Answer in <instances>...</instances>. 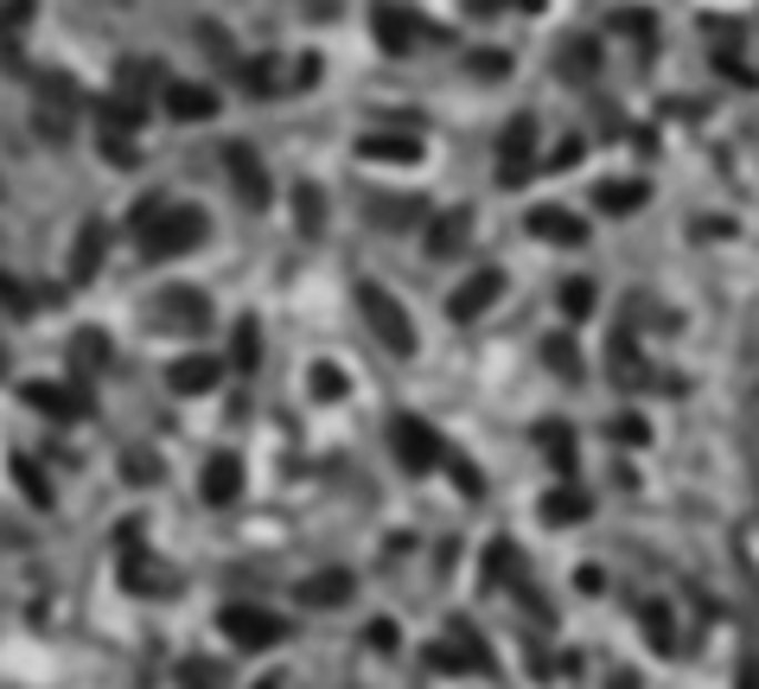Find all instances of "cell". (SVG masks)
<instances>
[{"instance_id": "1", "label": "cell", "mask_w": 759, "mask_h": 689, "mask_svg": "<svg viewBox=\"0 0 759 689\" xmlns=\"http://www.w3.org/2000/svg\"><path fill=\"white\" fill-rule=\"evenodd\" d=\"M211 236H217V217L199 199H166L148 224L134 230V250L148 255V262H179V255L211 250Z\"/></svg>"}, {"instance_id": "2", "label": "cell", "mask_w": 759, "mask_h": 689, "mask_svg": "<svg viewBox=\"0 0 759 689\" xmlns=\"http://www.w3.org/2000/svg\"><path fill=\"white\" fill-rule=\"evenodd\" d=\"M434 39L447 45L454 32L434 26L415 0H377V7H371V45H377L383 58H415V51H428Z\"/></svg>"}, {"instance_id": "3", "label": "cell", "mask_w": 759, "mask_h": 689, "mask_svg": "<svg viewBox=\"0 0 759 689\" xmlns=\"http://www.w3.org/2000/svg\"><path fill=\"white\" fill-rule=\"evenodd\" d=\"M357 313H364V326H371V338H377L389 357H415L422 352V332H415V320H408V306L383 287V281L371 275H357Z\"/></svg>"}, {"instance_id": "4", "label": "cell", "mask_w": 759, "mask_h": 689, "mask_svg": "<svg viewBox=\"0 0 759 689\" xmlns=\"http://www.w3.org/2000/svg\"><path fill=\"white\" fill-rule=\"evenodd\" d=\"M383 440H389V454H396V466H403L408 479H428V473H441L447 466V434L434 428V422H422L415 408H396L389 415V428H383Z\"/></svg>"}, {"instance_id": "5", "label": "cell", "mask_w": 759, "mask_h": 689, "mask_svg": "<svg viewBox=\"0 0 759 689\" xmlns=\"http://www.w3.org/2000/svg\"><path fill=\"white\" fill-rule=\"evenodd\" d=\"M217 632H224V645H236V658H255V651L287 645L294 619L275 612V607H255V600H224V607H217Z\"/></svg>"}, {"instance_id": "6", "label": "cell", "mask_w": 759, "mask_h": 689, "mask_svg": "<svg viewBox=\"0 0 759 689\" xmlns=\"http://www.w3.org/2000/svg\"><path fill=\"white\" fill-rule=\"evenodd\" d=\"M492 160H498V185H505V192H517V185H530V179L543 173V122H536L530 109H517V115L498 128Z\"/></svg>"}, {"instance_id": "7", "label": "cell", "mask_w": 759, "mask_h": 689, "mask_svg": "<svg viewBox=\"0 0 759 689\" xmlns=\"http://www.w3.org/2000/svg\"><path fill=\"white\" fill-rule=\"evenodd\" d=\"M217 166H224L230 192L243 199V211H269V204H275V173H269V160H262L255 141L230 134L224 148H217Z\"/></svg>"}, {"instance_id": "8", "label": "cell", "mask_w": 759, "mask_h": 689, "mask_svg": "<svg viewBox=\"0 0 759 689\" xmlns=\"http://www.w3.org/2000/svg\"><path fill=\"white\" fill-rule=\"evenodd\" d=\"M224 90L217 83H204V77H166L160 83V97H153V109L166 115V122L179 128H211L217 115H224Z\"/></svg>"}, {"instance_id": "9", "label": "cell", "mask_w": 759, "mask_h": 689, "mask_svg": "<svg viewBox=\"0 0 759 689\" xmlns=\"http://www.w3.org/2000/svg\"><path fill=\"white\" fill-rule=\"evenodd\" d=\"M524 236H536L543 250H587L594 224H587L575 204H561V199H536L530 211H524Z\"/></svg>"}, {"instance_id": "10", "label": "cell", "mask_w": 759, "mask_h": 689, "mask_svg": "<svg viewBox=\"0 0 759 689\" xmlns=\"http://www.w3.org/2000/svg\"><path fill=\"white\" fill-rule=\"evenodd\" d=\"M224 77L243 102H281L287 97V83H281V77H287V58H281V51H243Z\"/></svg>"}, {"instance_id": "11", "label": "cell", "mask_w": 759, "mask_h": 689, "mask_svg": "<svg viewBox=\"0 0 759 689\" xmlns=\"http://www.w3.org/2000/svg\"><path fill=\"white\" fill-rule=\"evenodd\" d=\"M505 287H510L505 268H492V262H485V268H473V275H466L454 294H447V320H454V326H473V320H485L492 306L505 301Z\"/></svg>"}, {"instance_id": "12", "label": "cell", "mask_w": 759, "mask_h": 689, "mask_svg": "<svg viewBox=\"0 0 759 689\" xmlns=\"http://www.w3.org/2000/svg\"><path fill=\"white\" fill-rule=\"evenodd\" d=\"M357 160L364 166H422L428 160V141L422 134H408V128H364L357 134Z\"/></svg>"}, {"instance_id": "13", "label": "cell", "mask_w": 759, "mask_h": 689, "mask_svg": "<svg viewBox=\"0 0 759 689\" xmlns=\"http://www.w3.org/2000/svg\"><path fill=\"white\" fill-rule=\"evenodd\" d=\"M607 71V39L600 32H568L556 45V77L561 83H575V90H594Z\"/></svg>"}, {"instance_id": "14", "label": "cell", "mask_w": 759, "mask_h": 689, "mask_svg": "<svg viewBox=\"0 0 759 689\" xmlns=\"http://www.w3.org/2000/svg\"><path fill=\"white\" fill-rule=\"evenodd\" d=\"M20 396H26V408H39L45 422H83V415H90V389L58 383V377H32Z\"/></svg>"}, {"instance_id": "15", "label": "cell", "mask_w": 759, "mask_h": 689, "mask_svg": "<svg viewBox=\"0 0 759 689\" xmlns=\"http://www.w3.org/2000/svg\"><path fill=\"white\" fill-rule=\"evenodd\" d=\"M645 204H651V179H645V173L594 179V217H638Z\"/></svg>"}, {"instance_id": "16", "label": "cell", "mask_w": 759, "mask_h": 689, "mask_svg": "<svg viewBox=\"0 0 759 689\" xmlns=\"http://www.w3.org/2000/svg\"><path fill=\"white\" fill-rule=\"evenodd\" d=\"M352 594H357V575H352V568H320V575L294 581V607H306V612H338V607H352Z\"/></svg>"}, {"instance_id": "17", "label": "cell", "mask_w": 759, "mask_h": 689, "mask_svg": "<svg viewBox=\"0 0 759 689\" xmlns=\"http://www.w3.org/2000/svg\"><path fill=\"white\" fill-rule=\"evenodd\" d=\"M199 498L211 510H230L236 498H243V459L230 454V447H217V454L199 466Z\"/></svg>"}, {"instance_id": "18", "label": "cell", "mask_w": 759, "mask_h": 689, "mask_svg": "<svg viewBox=\"0 0 759 689\" xmlns=\"http://www.w3.org/2000/svg\"><path fill=\"white\" fill-rule=\"evenodd\" d=\"M600 39H632L638 51H651L664 39V20H658V7H638V0H619L607 13V26H600Z\"/></svg>"}, {"instance_id": "19", "label": "cell", "mask_w": 759, "mask_h": 689, "mask_svg": "<svg viewBox=\"0 0 759 689\" xmlns=\"http://www.w3.org/2000/svg\"><path fill=\"white\" fill-rule=\"evenodd\" d=\"M428 255L434 262H447V255H466V243H473V204H447V211H434L428 217Z\"/></svg>"}, {"instance_id": "20", "label": "cell", "mask_w": 759, "mask_h": 689, "mask_svg": "<svg viewBox=\"0 0 759 689\" xmlns=\"http://www.w3.org/2000/svg\"><path fill=\"white\" fill-rule=\"evenodd\" d=\"M90 115H97V128H109V134H134V141H141L153 102H134V97H122V90H102V97H90Z\"/></svg>"}, {"instance_id": "21", "label": "cell", "mask_w": 759, "mask_h": 689, "mask_svg": "<svg viewBox=\"0 0 759 689\" xmlns=\"http://www.w3.org/2000/svg\"><path fill=\"white\" fill-rule=\"evenodd\" d=\"M536 517H543V524H556V530H575V524L594 517V498H587L575 479H561V485H549V492L536 498Z\"/></svg>"}, {"instance_id": "22", "label": "cell", "mask_w": 759, "mask_h": 689, "mask_svg": "<svg viewBox=\"0 0 759 689\" xmlns=\"http://www.w3.org/2000/svg\"><path fill=\"white\" fill-rule=\"evenodd\" d=\"M217 383H224V364L204 357V352H185V357L166 364V389H173V396H211Z\"/></svg>"}, {"instance_id": "23", "label": "cell", "mask_w": 759, "mask_h": 689, "mask_svg": "<svg viewBox=\"0 0 759 689\" xmlns=\"http://www.w3.org/2000/svg\"><path fill=\"white\" fill-rule=\"evenodd\" d=\"M326 211H332V199H326L320 179H294V185H287V217H294V230H301L306 243L326 230Z\"/></svg>"}, {"instance_id": "24", "label": "cell", "mask_w": 759, "mask_h": 689, "mask_svg": "<svg viewBox=\"0 0 759 689\" xmlns=\"http://www.w3.org/2000/svg\"><path fill=\"white\" fill-rule=\"evenodd\" d=\"M153 313H160L166 326L199 332L204 320H211V294H204V287H160V294H153Z\"/></svg>"}, {"instance_id": "25", "label": "cell", "mask_w": 759, "mask_h": 689, "mask_svg": "<svg viewBox=\"0 0 759 689\" xmlns=\"http://www.w3.org/2000/svg\"><path fill=\"white\" fill-rule=\"evenodd\" d=\"M102 255H109V224L102 217H83L71 230V281H90L102 268Z\"/></svg>"}, {"instance_id": "26", "label": "cell", "mask_w": 759, "mask_h": 689, "mask_svg": "<svg viewBox=\"0 0 759 689\" xmlns=\"http://www.w3.org/2000/svg\"><path fill=\"white\" fill-rule=\"evenodd\" d=\"M166 77H173V71H166L160 58H122V64H115V83H109V90H122V97H134V102H153Z\"/></svg>"}, {"instance_id": "27", "label": "cell", "mask_w": 759, "mask_h": 689, "mask_svg": "<svg viewBox=\"0 0 759 689\" xmlns=\"http://www.w3.org/2000/svg\"><path fill=\"white\" fill-rule=\"evenodd\" d=\"M459 64H466L473 83H510V77H517V51L510 45H466Z\"/></svg>"}, {"instance_id": "28", "label": "cell", "mask_w": 759, "mask_h": 689, "mask_svg": "<svg viewBox=\"0 0 759 689\" xmlns=\"http://www.w3.org/2000/svg\"><path fill=\"white\" fill-rule=\"evenodd\" d=\"M536 447L549 454V466H556L561 479H575V466H581V440H575L568 422H536Z\"/></svg>"}, {"instance_id": "29", "label": "cell", "mask_w": 759, "mask_h": 689, "mask_svg": "<svg viewBox=\"0 0 759 689\" xmlns=\"http://www.w3.org/2000/svg\"><path fill=\"white\" fill-rule=\"evenodd\" d=\"M556 306H561V320H568V326H587V320L600 313V281H594V275H568L556 287Z\"/></svg>"}, {"instance_id": "30", "label": "cell", "mask_w": 759, "mask_h": 689, "mask_svg": "<svg viewBox=\"0 0 759 689\" xmlns=\"http://www.w3.org/2000/svg\"><path fill=\"white\" fill-rule=\"evenodd\" d=\"M0 306H7L13 320H32L39 306H51V287H32V281H20V275L0 268Z\"/></svg>"}, {"instance_id": "31", "label": "cell", "mask_w": 759, "mask_h": 689, "mask_svg": "<svg viewBox=\"0 0 759 689\" xmlns=\"http://www.w3.org/2000/svg\"><path fill=\"white\" fill-rule=\"evenodd\" d=\"M97 160H102V166H115V173H141V141H134V134H109V128H97Z\"/></svg>"}, {"instance_id": "32", "label": "cell", "mask_w": 759, "mask_h": 689, "mask_svg": "<svg viewBox=\"0 0 759 689\" xmlns=\"http://www.w3.org/2000/svg\"><path fill=\"white\" fill-rule=\"evenodd\" d=\"M230 364H236V371H255V364H262V320H255V313H243V320L230 326Z\"/></svg>"}, {"instance_id": "33", "label": "cell", "mask_w": 759, "mask_h": 689, "mask_svg": "<svg viewBox=\"0 0 759 689\" xmlns=\"http://www.w3.org/2000/svg\"><path fill=\"white\" fill-rule=\"evenodd\" d=\"M422 211H428V204L415 199V192H377V199H371V217H377V224H389V230L415 224Z\"/></svg>"}, {"instance_id": "34", "label": "cell", "mask_w": 759, "mask_h": 689, "mask_svg": "<svg viewBox=\"0 0 759 689\" xmlns=\"http://www.w3.org/2000/svg\"><path fill=\"white\" fill-rule=\"evenodd\" d=\"M192 39H199L204 51H211V58H217V64H236V58H243V45H236V32H230L224 20H192Z\"/></svg>"}, {"instance_id": "35", "label": "cell", "mask_w": 759, "mask_h": 689, "mask_svg": "<svg viewBox=\"0 0 759 689\" xmlns=\"http://www.w3.org/2000/svg\"><path fill=\"white\" fill-rule=\"evenodd\" d=\"M306 389H313V403H345L352 377H345L332 357H313V371H306Z\"/></svg>"}, {"instance_id": "36", "label": "cell", "mask_w": 759, "mask_h": 689, "mask_svg": "<svg viewBox=\"0 0 759 689\" xmlns=\"http://www.w3.org/2000/svg\"><path fill=\"white\" fill-rule=\"evenodd\" d=\"M543 364H549V371H556V377H581V357H575V338H568V332H549V338H543Z\"/></svg>"}, {"instance_id": "37", "label": "cell", "mask_w": 759, "mask_h": 689, "mask_svg": "<svg viewBox=\"0 0 759 689\" xmlns=\"http://www.w3.org/2000/svg\"><path fill=\"white\" fill-rule=\"evenodd\" d=\"M39 26V0H0V39L13 45L20 32H32Z\"/></svg>"}, {"instance_id": "38", "label": "cell", "mask_w": 759, "mask_h": 689, "mask_svg": "<svg viewBox=\"0 0 759 689\" xmlns=\"http://www.w3.org/2000/svg\"><path fill=\"white\" fill-rule=\"evenodd\" d=\"M13 479H20V492H26L39 510H51V479H45V473H39L26 454H13Z\"/></svg>"}, {"instance_id": "39", "label": "cell", "mask_w": 759, "mask_h": 689, "mask_svg": "<svg viewBox=\"0 0 759 689\" xmlns=\"http://www.w3.org/2000/svg\"><path fill=\"white\" fill-rule=\"evenodd\" d=\"M281 83H287V97H306V90L320 83V51H301V58H287V77H281Z\"/></svg>"}, {"instance_id": "40", "label": "cell", "mask_w": 759, "mask_h": 689, "mask_svg": "<svg viewBox=\"0 0 759 689\" xmlns=\"http://www.w3.org/2000/svg\"><path fill=\"white\" fill-rule=\"evenodd\" d=\"M638 632H651V645L670 651V607H664V600H645V607H638Z\"/></svg>"}, {"instance_id": "41", "label": "cell", "mask_w": 759, "mask_h": 689, "mask_svg": "<svg viewBox=\"0 0 759 689\" xmlns=\"http://www.w3.org/2000/svg\"><path fill=\"white\" fill-rule=\"evenodd\" d=\"M581 153H587V134H561L556 153H543V173H568V166H581Z\"/></svg>"}, {"instance_id": "42", "label": "cell", "mask_w": 759, "mask_h": 689, "mask_svg": "<svg viewBox=\"0 0 759 689\" xmlns=\"http://www.w3.org/2000/svg\"><path fill=\"white\" fill-rule=\"evenodd\" d=\"M71 352H77V364H83V357H90V371H102V364H109V332H77L71 338Z\"/></svg>"}, {"instance_id": "43", "label": "cell", "mask_w": 759, "mask_h": 689, "mask_svg": "<svg viewBox=\"0 0 759 689\" xmlns=\"http://www.w3.org/2000/svg\"><path fill=\"white\" fill-rule=\"evenodd\" d=\"M179 683H192V689H224L230 683V677H224V670H217V663H185V670H179Z\"/></svg>"}, {"instance_id": "44", "label": "cell", "mask_w": 759, "mask_h": 689, "mask_svg": "<svg viewBox=\"0 0 759 689\" xmlns=\"http://www.w3.org/2000/svg\"><path fill=\"white\" fill-rule=\"evenodd\" d=\"M371 651H396V645H403V626H396V619H371Z\"/></svg>"}, {"instance_id": "45", "label": "cell", "mask_w": 759, "mask_h": 689, "mask_svg": "<svg viewBox=\"0 0 759 689\" xmlns=\"http://www.w3.org/2000/svg\"><path fill=\"white\" fill-rule=\"evenodd\" d=\"M613 434H619V440H632V447H645V440H651V422H638V415H619V422H613Z\"/></svg>"}, {"instance_id": "46", "label": "cell", "mask_w": 759, "mask_h": 689, "mask_svg": "<svg viewBox=\"0 0 759 689\" xmlns=\"http://www.w3.org/2000/svg\"><path fill=\"white\" fill-rule=\"evenodd\" d=\"M459 7H466V20H505L510 13L505 0H459Z\"/></svg>"}, {"instance_id": "47", "label": "cell", "mask_w": 759, "mask_h": 689, "mask_svg": "<svg viewBox=\"0 0 759 689\" xmlns=\"http://www.w3.org/2000/svg\"><path fill=\"white\" fill-rule=\"evenodd\" d=\"M575 587H581V594H600V587H607V568H600V561H581Z\"/></svg>"}, {"instance_id": "48", "label": "cell", "mask_w": 759, "mask_h": 689, "mask_svg": "<svg viewBox=\"0 0 759 689\" xmlns=\"http://www.w3.org/2000/svg\"><path fill=\"white\" fill-rule=\"evenodd\" d=\"M510 13H543V7H549V0H505Z\"/></svg>"}, {"instance_id": "49", "label": "cell", "mask_w": 759, "mask_h": 689, "mask_svg": "<svg viewBox=\"0 0 759 689\" xmlns=\"http://www.w3.org/2000/svg\"><path fill=\"white\" fill-rule=\"evenodd\" d=\"M0 199H7V179H0Z\"/></svg>"}]
</instances>
